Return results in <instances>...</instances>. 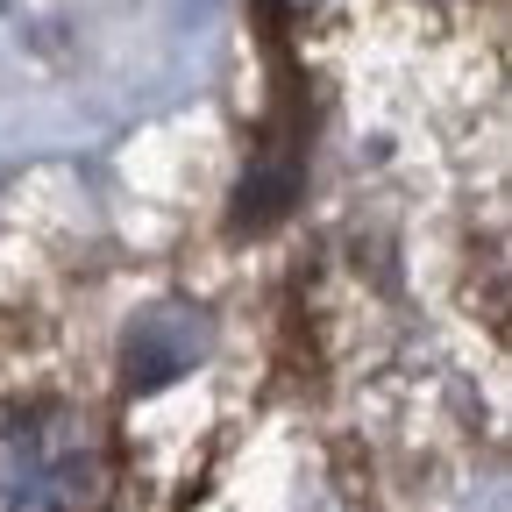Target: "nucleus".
I'll return each mask as SVG.
<instances>
[{
  "instance_id": "obj_1",
  "label": "nucleus",
  "mask_w": 512,
  "mask_h": 512,
  "mask_svg": "<svg viewBox=\"0 0 512 512\" xmlns=\"http://www.w3.org/2000/svg\"><path fill=\"white\" fill-rule=\"evenodd\" d=\"M107 498V441L79 406L0 413V512H93Z\"/></svg>"
},
{
  "instance_id": "obj_2",
  "label": "nucleus",
  "mask_w": 512,
  "mask_h": 512,
  "mask_svg": "<svg viewBox=\"0 0 512 512\" xmlns=\"http://www.w3.org/2000/svg\"><path fill=\"white\" fill-rule=\"evenodd\" d=\"M200 349H207V313H192V306H157L136 335H128V377L143 384H171V377H185L192 363H200Z\"/></svg>"
}]
</instances>
